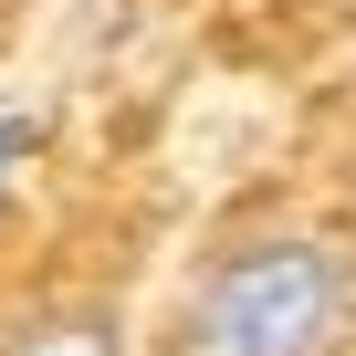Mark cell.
<instances>
[{
	"label": "cell",
	"instance_id": "cell-1",
	"mask_svg": "<svg viewBox=\"0 0 356 356\" xmlns=\"http://www.w3.org/2000/svg\"><path fill=\"white\" fill-rule=\"evenodd\" d=\"M346 335L356 252L335 231H252L189 273L168 356H346Z\"/></svg>",
	"mask_w": 356,
	"mask_h": 356
},
{
	"label": "cell",
	"instance_id": "cell-2",
	"mask_svg": "<svg viewBox=\"0 0 356 356\" xmlns=\"http://www.w3.org/2000/svg\"><path fill=\"white\" fill-rule=\"evenodd\" d=\"M0 356H126V314L115 304H42L0 335Z\"/></svg>",
	"mask_w": 356,
	"mask_h": 356
},
{
	"label": "cell",
	"instance_id": "cell-3",
	"mask_svg": "<svg viewBox=\"0 0 356 356\" xmlns=\"http://www.w3.org/2000/svg\"><path fill=\"white\" fill-rule=\"evenodd\" d=\"M32 157H42V115L32 105H0V210H11V189H22Z\"/></svg>",
	"mask_w": 356,
	"mask_h": 356
}]
</instances>
